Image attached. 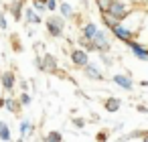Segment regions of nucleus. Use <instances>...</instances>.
Masks as SVG:
<instances>
[{"label":"nucleus","mask_w":148,"mask_h":142,"mask_svg":"<svg viewBox=\"0 0 148 142\" xmlns=\"http://www.w3.org/2000/svg\"><path fill=\"white\" fill-rule=\"evenodd\" d=\"M112 33L120 39V41H124V43H128V41H132V33L128 31V29H124V27H120V25H116L114 29H112Z\"/></svg>","instance_id":"6"},{"label":"nucleus","mask_w":148,"mask_h":142,"mask_svg":"<svg viewBox=\"0 0 148 142\" xmlns=\"http://www.w3.org/2000/svg\"><path fill=\"white\" fill-rule=\"evenodd\" d=\"M144 142H148V134H146V136H144Z\"/></svg>","instance_id":"26"},{"label":"nucleus","mask_w":148,"mask_h":142,"mask_svg":"<svg viewBox=\"0 0 148 142\" xmlns=\"http://www.w3.org/2000/svg\"><path fill=\"white\" fill-rule=\"evenodd\" d=\"M95 35H97V27H95V23H87V25L83 27V37L91 41Z\"/></svg>","instance_id":"10"},{"label":"nucleus","mask_w":148,"mask_h":142,"mask_svg":"<svg viewBox=\"0 0 148 142\" xmlns=\"http://www.w3.org/2000/svg\"><path fill=\"white\" fill-rule=\"evenodd\" d=\"M21 104H23V106H29V104H31V95H29V93H23V95H21Z\"/></svg>","instance_id":"21"},{"label":"nucleus","mask_w":148,"mask_h":142,"mask_svg":"<svg viewBox=\"0 0 148 142\" xmlns=\"http://www.w3.org/2000/svg\"><path fill=\"white\" fill-rule=\"evenodd\" d=\"M59 8H61V14H63V16H65V19H69V16H71V14H73V10H71V6H69V4H67V2H63V4H61V6H59Z\"/></svg>","instance_id":"19"},{"label":"nucleus","mask_w":148,"mask_h":142,"mask_svg":"<svg viewBox=\"0 0 148 142\" xmlns=\"http://www.w3.org/2000/svg\"><path fill=\"white\" fill-rule=\"evenodd\" d=\"M31 132H33V124H31V122H23V126H21V134H23V138L29 136Z\"/></svg>","instance_id":"17"},{"label":"nucleus","mask_w":148,"mask_h":142,"mask_svg":"<svg viewBox=\"0 0 148 142\" xmlns=\"http://www.w3.org/2000/svg\"><path fill=\"white\" fill-rule=\"evenodd\" d=\"M106 14L112 16V19H116V21H124L126 19V4H122L120 0H114V4L110 6V10Z\"/></svg>","instance_id":"2"},{"label":"nucleus","mask_w":148,"mask_h":142,"mask_svg":"<svg viewBox=\"0 0 148 142\" xmlns=\"http://www.w3.org/2000/svg\"><path fill=\"white\" fill-rule=\"evenodd\" d=\"M43 71H57V59L53 55L43 57Z\"/></svg>","instance_id":"9"},{"label":"nucleus","mask_w":148,"mask_h":142,"mask_svg":"<svg viewBox=\"0 0 148 142\" xmlns=\"http://www.w3.org/2000/svg\"><path fill=\"white\" fill-rule=\"evenodd\" d=\"M45 6H47L49 10H55V8H57V2H55V0H45Z\"/></svg>","instance_id":"22"},{"label":"nucleus","mask_w":148,"mask_h":142,"mask_svg":"<svg viewBox=\"0 0 148 142\" xmlns=\"http://www.w3.org/2000/svg\"><path fill=\"white\" fill-rule=\"evenodd\" d=\"M91 49L93 51H108L110 49V45H108V41H106V35L101 33V31H97V35L91 39Z\"/></svg>","instance_id":"3"},{"label":"nucleus","mask_w":148,"mask_h":142,"mask_svg":"<svg viewBox=\"0 0 148 142\" xmlns=\"http://www.w3.org/2000/svg\"><path fill=\"white\" fill-rule=\"evenodd\" d=\"M114 4V0H97V6H99V10L106 14L108 10H110V6Z\"/></svg>","instance_id":"15"},{"label":"nucleus","mask_w":148,"mask_h":142,"mask_svg":"<svg viewBox=\"0 0 148 142\" xmlns=\"http://www.w3.org/2000/svg\"><path fill=\"white\" fill-rule=\"evenodd\" d=\"M35 8H37V10H41V12H43V10H45V8H47V6H45V4H43V2H37V0H35Z\"/></svg>","instance_id":"23"},{"label":"nucleus","mask_w":148,"mask_h":142,"mask_svg":"<svg viewBox=\"0 0 148 142\" xmlns=\"http://www.w3.org/2000/svg\"><path fill=\"white\" fill-rule=\"evenodd\" d=\"M25 16H27V21L29 23H33V25H37V23H41V16L35 12V10H31V8H27V12H25Z\"/></svg>","instance_id":"13"},{"label":"nucleus","mask_w":148,"mask_h":142,"mask_svg":"<svg viewBox=\"0 0 148 142\" xmlns=\"http://www.w3.org/2000/svg\"><path fill=\"white\" fill-rule=\"evenodd\" d=\"M37 2H43V4H45V0H37Z\"/></svg>","instance_id":"27"},{"label":"nucleus","mask_w":148,"mask_h":142,"mask_svg":"<svg viewBox=\"0 0 148 142\" xmlns=\"http://www.w3.org/2000/svg\"><path fill=\"white\" fill-rule=\"evenodd\" d=\"M128 45V49L138 57V59H142V61H148V49H144L142 45H138V43H134V41H128L126 43Z\"/></svg>","instance_id":"5"},{"label":"nucleus","mask_w":148,"mask_h":142,"mask_svg":"<svg viewBox=\"0 0 148 142\" xmlns=\"http://www.w3.org/2000/svg\"><path fill=\"white\" fill-rule=\"evenodd\" d=\"M71 61H73V65H75V67H85V65L89 63L87 53H85V51H81V49H75V51L71 53Z\"/></svg>","instance_id":"4"},{"label":"nucleus","mask_w":148,"mask_h":142,"mask_svg":"<svg viewBox=\"0 0 148 142\" xmlns=\"http://www.w3.org/2000/svg\"><path fill=\"white\" fill-rule=\"evenodd\" d=\"M0 138H2V140H10V132H8V126L4 122H0Z\"/></svg>","instance_id":"16"},{"label":"nucleus","mask_w":148,"mask_h":142,"mask_svg":"<svg viewBox=\"0 0 148 142\" xmlns=\"http://www.w3.org/2000/svg\"><path fill=\"white\" fill-rule=\"evenodd\" d=\"M21 6H23V0H14L12 2V6H10V12H12V16H14V21H18L23 14H21Z\"/></svg>","instance_id":"12"},{"label":"nucleus","mask_w":148,"mask_h":142,"mask_svg":"<svg viewBox=\"0 0 148 142\" xmlns=\"http://www.w3.org/2000/svg\"><path fill=\"white\" fill-rule=\"evenodd\" d=\"M120 108V102L116 99V97H110V99H106V110L108 112H116Z\"/></svg>","instance_id":"14"},{"label":"nucleus","mask_w":148,"mask_h":142,"mask_svg":"<svg viewBox=\"0 0 148 142\" xmlns=\"http://www.w3.org/2000/svg\"><path fill=\"white\" fill-rule=\"evenodd\" d=\"M73 124H75V126H79V128H81V126H83V124H85V122H83V120H79V118H75V120H73Z\"/></svg>","instance_id":"25"},{"label":"nucleus","mask_w":148,"mask_h":142,"mask_svg":"<svg viewBox=\"0 0 148 142\" xmlns=\"http://www.w3.org/2000/svg\"><path fill=\"white\" fill-rule=\"evenodd\" d=\"M47 31L51 33V37H61L63 35V19L61 16L47 19Z\"/></svg>","instance_id":"1"},{"label":"nucleus","mask_w":148,"mask_h":142,"mask_svg":"<svg viewBox=\"0 0 148 142\" xmlns=\"http://www.w3.org/2000/svg\"><path fill=\"white\" fill-rule=\"evenodd\" d=\"M2 85H4L6 89H12V87H14V73H12V71H4V73H2Z\"/></svg>","instance_id":"11"},{"label":"nucleus","mask_w":148,"mask_h":142,"mask_svg":"<svg viewBox=\"0 0 148 142\" xmlns=\"http://www.w3.org/2000/svg\"><path fill=\"white\" fill-rule=\"evenodd\" d=\"M4 106H6V110H10V112H16V110H18V104H16L14 99H10V97L4 99Z\"/></svg>","instance_id":"20"},{"label":"nucleus","mask_w":148,"mask_h":142,"mask_svg":"<svg viewBox=\"0 0 148 142\" xmlns=\"http://www.w3.org/2000/svg\"><path fill=\"white\" fill-rule=\"evenodd\" d=\"M61 140H63V138H61L59 132H49L47 138H45V142H61Z\"/></svg>","instance_id":"18"},{"label":"nucleus","mask_w":148,"mask_h":142,"mask_svg":"<svg viewBox=\"0 0 148 142\" xmlns=\"http://www.w3.org/2000/svg\"><path fill=\"white\" fill-rule=\"evenodd\" d=\"M112 81L116 83V85H120L122 89H132V81H130V77H126V75H114L112 77Z\"/></svg>","instance_id":"8"},{"label":"nucleus","mask_w":148,"mask_h":142,"mask_svg":"<svg viewBox=\"0 0 148 142\" xmlns=\"http://www.w3.org/2000/svg\"><path fill=\"white\" fill-rule=\"evenodd\" d=\"M83 69H85V75H87V77H91V79H97V81H101V79H103V75H101V71H99V69H97L95 65H91V63H87V65H85Z\"/></svg>","instance_id":"7"},{"label":"nucleus","mask_w":148,"mask_h":142,"mask_svg":"<svg viewBox=\"0 0 148 142\" xmlns=\"http://www.w3.org/2000/svg\"><path fill=\"white\" fill-rule=\"evenodd\" d=\"M12 2H14V0H12Z\"/></svg>","instance_id":"28"},{"label":"nucleus","mask_w":148,"mask_h":142,"mask_svg":"<svg viewBox=\"0 0 148 142\" xmlns=\"http://www.w3.org/2000/svg\"><path fill=\"white\" fill-rule=\"evenodd\" d=\"M0 29H6V21H4V14H0Z\"/></svg>","instance_id":"24"}]
</instances>
